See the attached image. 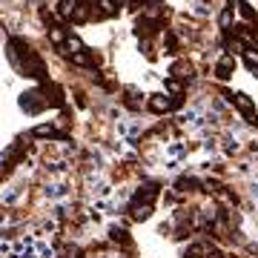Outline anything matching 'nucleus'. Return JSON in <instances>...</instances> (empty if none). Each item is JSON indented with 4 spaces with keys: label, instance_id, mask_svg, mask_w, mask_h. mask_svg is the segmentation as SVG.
<instances>
[{
    "label": "nucleus",
    "instance_id": "obj_7",
    "mask_svg": "<svg viewBox=\"0 0 258 258\" xmlns=\"http://www.w3.org/2000/svg\"><path fill=\"white\" fill-rule=\"evenodd\" d=\"M135 32H138V35L147 40L149 35H155V32H158V20H155V18H147V15H144V18H138V23H135Z\"/></svg>",
    "mask_w": 258,
    "mask_h": 258
},
{
    "label": "nucleus",
    "instance_id": "obj_5",
    "mask_svg": "<svg viewBox=\"0 0 258 258\" xmlns=\"http://www.w3.org/2000/svg\"><path fill=\"white\" fill-rule=\"evenodd\" d=\"M232 72H235V57L221 55V60H218V66H215V78H218V81H230Z\"/></svg>",
    "mask_w": 258,
    "mask_h": 258
},
{
    "label": "nucleus",
    "instance_id": "obj_13",
    "mask_svg": "<svg viewBox=\"0 0 258 258\" xmlns=\"http://www.w3.org/2000/svg\"><path fill=\"white\" fill-rule=\"evenodd\" d=\"M238 12H241V18H244V20H249V23H255V26H258V15L252 12V6H247L244 0H238Z\"/></svg>",
    "mask_w": 258,
    "mask_h": 258
},
{
    "label": "nucleus",
    "instance_id": "obj_18",
    "mask_svg": "<svg viewBox=\"0 0 258 258\" xmlns=\"http://www.w3.org/2000/svg\"><path fill=\"white\" fill-rule=\"evenodd\" d=\"M244 63H247L249 69H252V72H255V69H258V52H252V49H249L247 55H244Z\"/></svg>",
    "mask_w": 258,
    "mask_h": 258
},
{
    "label": "nucleus",
    "instance_id": "obj_9",
    "mask_svg": "<svg viewBox=\"0 0 258 258\" xmlns=\"http://www.w3.org/2000/svg\"><path fill=\"white\" fill-rule=\"evenodd\" d=\"M129 212H132V218H135V221H147L149 215H152V204H132Z\"/></svg>",
    "mask_w": 258,
    "mask_h": 258
},
{
    "label": "nucleus",
    "instance_id": "obj_22",
    "mask_svg": "<svg viewBox=\"0 0 258 258\" xmlns=\"http://www.w3.org/2000/svg\"><path fill=\"white\" fill-rule=\"evenodd\" d=\"M207 258H224V252L215 247H207Z\"/></svg>",
    "mask_w": 258,
    "mask_h": 258
},
{
    "label": "nucleus",
    "instance_id": "obj_21",
    "mask_svg": "<svg viewBox=\"0 0 258 258\" xmlns=\"http://www.w3.org/2000/svg\"><path fill=\"white\" fill-rule=\"evenodd\" d=\"M224 152H238V141H227V144H224Z\"/></svg>",
    "mask_w": 258,
    "mask_h": 258
},
{
    "label": "nucleus",
    "instance_id": "obj_6",
    "mask_svg": "<svg viewBox=\"0 0 258 258\" xmlns=\"http://www.w3.org/2000/svg\"><path fill=\"white\" fill-rule=\"evenodd\" d=\"M43 98L46 106H63V89L57 83H43Z\"/></svg>",
    "mask_w": 258,
    "mask_h": 258
},
{
    "label": "nucleus",
    "instance_id": "obj_17",
    "mask_svg": "<svg viewBox=\"0 0 258 258\" xmlns=\"http://www.w3.org/2000/svg\"><path fill=\"white\" fill-rule=\"evenodd\" d=\"M218 23H221V29H230V23H232V0L227 3V9L218 15Z\"/></svg>",
    "mask_w": 258,
    "mask_h": 258
},
{
    "label": "nucleus",
    "instance_id": "obj_14",
    "mask_svg": "<svg viewBox=\"0 0 258 258\" xmlns=\"http://www.w3.org/2000/svg\"><path fill=\"white\" fill-rule=\"evenodd\" d=\"M20 195H23V189H20V186H9V189H6V192H3V204H18L20 201Z\"/></svg>",
    "mask_w": 258,
    "mask_h": 258
},
{
    "label": "nucleus",
    "instance_id": "obj_20",
    "mask_svg": "<svg viewBox=\"0 0 258 258\" xmlns=\"http://www.w3.org/2000/svg\"><path fill=\"white\" fill-rule=\"evenodd\" d=\"M109 235H112V241H120V244H129V238H126V230H112Z\"/></svg>",
    "mask_w": 258,
    "mask_h": 258
},
{
    "label": "nucleus",
    "instance_id": "obj_8",
    "mask_svg": "<svg viewBox=\"0 0 258 258\" xmlns=\"http://www.w3.org/2000/svg\"><path fill=\"white\" fill-rule=\"evenodd\" d=\"M81 6V0H60L57 3V15L63 20H72V15H75V9Z\"/></svg>",
    "mask_w": 258,
    "mask_h": 258
},
{
    "label": "nucleus",
    "instance_id": "obj_23",
    "mask_svg": "<svg viewBox=\"0 0 258 258\" xmlns=\"http://www.w3.org/2000/svg\"><path fill=\"white\" fill-rule=\"evenodd\" d=\"M149 3H152V0H129V6H135V9H138V6H149Z\"/></svg>",
    "mask_w": 258,
    "mask_h": 258
},
{
    "label": "nucleus",
    "instance_id": "obj_15",
    "mask_svg": "<svg viewBox=\"0 0 258 258\" xmlns=\"http://www.w3.org/2000/svg\"><path fill=\"white\" fill-rule=\"evenodd\" d=\"M72 63H75V66H92V55H89L86 49H83V52H75V55H72Z\"/></svg>",
    "mask_w": 258,
    "mask_h": 258
},
{
    "label": "nucleus",
    "instance_id": "obj_16",
    "mask_svg": "<svg viewBox=\"0 0 258 258\" xmlns=\"http://www.w3.org/2000/svg\"><path fill=\"white\" fill-rule=\"evenodd\" d=\"M166 92L172 95V98H181V92H184V83L175 81V78H169V81H166Z\"/></svg>",
    "mask_w": 258,
    "mask_h": 258
},
{
    "label": "nucleus",
    "instance_id": "obj_2",
    "mask_svg": "<svg viewBox=\"0 0 258 258\" xmlns=\"http://www.w3.org/2000/svg\"><path fill=\"white\" fill-rule=\"evenodd\" d=\"M20 109L26 115H37V112L46 106V98H43V89H32V92H23L20 95Z\"/></svg>",
    "mask_w": 258,
    "mask_h": 258
},
{
    "label": "nucleus",
    "instance_id": "obj_3",
    "mask_svg": "<svg viewBox=\"0 0 258 258\" xmlns=\"http://www.w3.org/2000/svg\"><path fill=\"white\" fill-rule=\"evenodd\" d=\"M175 106H181V98H169V95H152L149 98V109L155 112V115H164V112L175 109Z\"/></svg>",
    "mask_w": 258,
    "mask_h": 258
},
{
    "label": "nucleus",
    "instance_id": "obj_12",
    "mask_svg": "<svg viewBox=\"0 0 258 258\" xmlns=\"http://www.w3.org/2000/svg\"><path fill=\"white\" fill-rule=\"evenodd\" d=\"M66 189H69L66 184H46V198H52V201L66 198Z\"/></svg>",
    "mask_w": 258,
    "mask_h": 258
},
{
    "label": "nucleus",
    "instance_id": "obj_10",
    "mask_svg": "<svg viewBox=\"0 0 258 258\" xmlns=\"http://www.w3.org/2000/svg\"><path fill=\"white\" fill-rule=\"evenodd\" d=\"M49 40H52L55 46H63L66 40H69V35H66L60 26H49Z\"/></svg>",
    "mask_w": 258,
    "mask_h": 258
},
{
    "label": "nucleus",
    "instance_id": "obj_19",
    "mask_svg": "<svg viewBox=\"0 0 258 258\" xmlns=\"http://www.w3.org/2000/svg\"><path fill=\"white\" fill-rule=\"evenodd\" d=\"M66 49H72V52H83V43H81V37L69 35V40H66Z\"/></svg>",
    "mask_w": 258,
    "mask_h": 258
},
{
    "label": "nucleus",
    "instance_id": "obj_4",
    "mask_svg": "<svg viewBox=\"0 0 258 258\" xmlns=\"http://www.w3.org/2000/svg\"><path fill=\"white\" fill-rule=\"evenodd\" d=\"M230 101L235 103V106H238V112H241V115H244V118L249 120V123H258V115H255V103L249 101V98H247V95H244V92H235V95H232V98H230Z\"/></svg>",
    "mask_w": 258,
    "mask_h": 258
},
{
    "label": "nucleus",
    "instance_id": "obj_1",
    "mask_svg": "<svg viewBox=\"0 0 258 258\" xmlns=\"http://www.w3.org/2000/svg\"><path fill=\"white\" fill-rule=\"evenodd\" d=\"M6 52H9L12 66H15L20 75H26V78H35V81H46V66H43V60H40L35 49L26 46L20 37H12L9 46H6Z\"/></svg>",
    "mask_w": 258,
    "mask_h": 258
},
{
    "label": "nucleus",
    "instance_id": "obj_11",
    "mask_svg": "<svg viewBox=\"0 0 258 258\" xmlns=\"http://www.w3.org/2000/svg\"><path fill=\"white\" fill-rule=\"evenodd\" d=\"M126 106L129 109H141L144 106V95L138 89H126Z\"/></svg>",
    "mask_w": 258,
    "mask_h": 258
},
{
    "label": "nucleus",
    "instance_id": "obj_24",
    "mask_svg": "<svg viewBox=\"0 0 258 258\" xmlns=\"http://www.w3.org/2000/svg\"><path fill=\"white\" fill-rule=\"evenodd\" d=\"M115 3H118V6H123V3H129V0H115Z\"/></svg>",
    "mask_w": 258,
    "mask_h": 258
}]
</instances>
